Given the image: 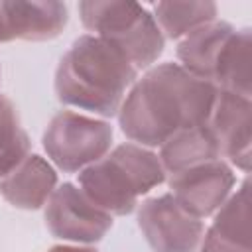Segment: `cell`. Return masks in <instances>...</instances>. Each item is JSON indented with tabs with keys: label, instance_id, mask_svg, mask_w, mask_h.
<instances>
[{
	"label": "cell",
	"instance_id": "1",
	"mask_svg": "<svg viewBox=\"0 0 252 252\" xmlns=\"http://www.w3.org/2000/svg\"><path fill=\"white\" fill-rule=\"evenodd\" d=\"M217 91L213 83L191 75L179 63L150 67L120 104V130L144 148L161 146L183 128L207 124Z\"/></svg>",
	"mask_w": 252,
	"mask_h": 252
},
{
	"label": "cell",
	"instance_id": "2",
	"mask_svg": "<svg viewBox=\"0 0 252 252\" xmlns=\"http://www.w3.org/2000/svg\"><path fill=\"white\" fill-rule=\"evenodd\" d=\"M136 79L138 69L114 45L85 33L59 59L53 89L59 102L112 118Z\"/></svg>",
	"mask_w": 252,
	"mask_h": 252
},
{
	"label": "cell",
	"instance_id": "3",
	"mask_svg": "<svg viewBox=\"0 0 252 252\" xmlns=\"http://www.w3.org/2000/svg\"><path fill=\"white\" fill-rule=\"evenodd\" d=\"M165 181L163 165L150 148L118 144L104 158L79 171L83 193L110 217L130 215L138 199Z\"/></svg>",
	"mask_w": 252,
	"mask_h": 252
},
{
	"label": "cell",
	"instance_id": "4",
	"mask_svg": "<svg viewBox=\"0 0 252 252\" xmlns=\"http://www.w3.org/2000/svg\"><path fill=\"white\" fill-rule=\"evenodd\" d=\"M79 16L91 35L114 45L138 71L152 67L163 53L165 37L154 16L136 2L85 0L79 2Z\"/></svg>",
	"mask_w": 252,
	"mask_h": 252
},
{
	"label": "cell",
	"instance_id": "5",
	"mask_svg": "<svg viewBox=\"0 0 252 252\" xmlns=\"http://www.w3.org/2000/svg\"><path fill=\"white\" fill-rule=\"evenodd\" d=\"M112 138L114 130L106 120L61 110L49 120L41 144L47 158L61 171L77 173L104 158L110 152Z\"/></svg>",
	"mask_w": 252,
	"mask_h": 252
},
{
	"label": "cell",
	"instance_id": "6",
	"mask_svg": "<svg viewBox=\"0 0 252 252\" xmlns=\"http://www.w3.org/2000/svg\"><path fill=\"white\" fill-rule=\"evenodd\" d=\"M47 230L65 242L94 244L112 228V217L96 207L79 185L65 181L43 205Z\"/></svg>",
	"mask_w": 252,
	"mask_h": 252
},
{
	"label": "cell",
	"instance_id": "7",
	"mask_svg": "<svg viewBox=\"0 0 252 252\" xmlns=\"http://www.w3.org/2000/svg\"><path fill=\"white\" fill-rule=\"evenodd\" d=\"M138 226L154 252H195L205 234L201 219L189 215L171 193L146 199L138 209Z\"/></svg>",
	"mask_w": 252,
	"mask_h": 252
},
{
	"label": "cell",
	"instance_id": "8",
	"mask_svg": "<svg viewBox=\"0 0 252 252\" xmlns=\"http://www.w3.org/2000/svg\"><path fill=\"white\" fill-rule=\"evenodd\" d=\"M175 201L193 217L205 219L215 215L230 197L236 177L232 167L219 159L203 161L165 177Z\"/></svg>",
	"mask_w": 252,
	"mask_h": 252
},
{
	"label": "cell",
	"instance_id": "9",
	"mask_svg": "<svg viewBox=\"0 0 252 252\" xmlns=\"http://www.w3.org/2000/svg\"><path fill=\"white\" fill-rule=\"evenodd\" d=\"M207 128L217 142L219 154L248 173L252 163V102L246 96L217 91Z\"/></svg>",
	"mask_w": 252,
	"mask_h": 252
},
{
	"label": "cell",
	"instance_id": "10",
	"mask_svg": "<svg viewBox=\"0 0 252 252\" xmlns=\"http://www.w3.org/2000/svg\"><path fill=\"white\" fill-rule=\"evenodd\" d=\"M67 22V4L57 0H0V43L47 41L57 37Z\"/></svg>",
	"mask_w": 252,
	"mask_h": 252
},
{
	"label": "cell",
	"instance_id": "11",
	"mask_svg": "<svg viewBox=\"0 0 252 252\" xmlns=\"http://www.w3.org/2000/svg\"><path fill=\"white\" fill-rule=\"evenodd\" d=\"M201 252H252L248 177L215 213L213 224L201 238Z\"/></svg>",
	"mask_w": 252,
	"mask_h": 252
},
{
	"label": "cell",
	"instance_id": "12",
	"mask_svg": "<svg viewBox=\"0 0 252 252\" xmlns=\"http://www.w3.org/2000/svg\"><path fill=\"white\" fill-rule=\"evenodd\" d=\"M57 187V171L53 165L37 156L30 154L18 163L6 177L0 179V195L6 203L24 211L41 209Z\"/></svg>",
	"mask_w": 252,
	"mask_h": 252
},
{
	"label": "cell",
	"instance_id": "13",
	"mask_svg": "<svg viewBox=\"0 0 252 252\" xmlns=\"http://www.w3.org/2000/svg\"><path fill=\"white\" fill-rule=\"evenodd\" d=\"M232 33H234L232 24L224 20H213L195 28L177 43L175 53L179 65L191 75L213 83L219 55Z\"/></svg>",
	"mask_w": 252,
	"mask_h": 252
},
{
	"label": "cell",
	"instance_id": "14",
	"mask_svg": "<svg viewBox=\"0 0 252 252\" xmlns=\"http://www.w3.org/2000/svg\"><path fill=\"white\" fill-rule=\"evenodd\" d=\"M213 85L219 91L234 93L240 96H252V32L250 28L234 30L226 45L222 47Z\"/></svg>",
	"mask_w": 252,
	"mask_h": 252
},
{
	"label": "cell",
	"instance_id": "15",
	"mask_svg": "<svg viewBox=\"0 0 252 252\" xmlns=\"http://www.w3.org/2000/svg\"><path fill=\"white\" fill-rule=\"evenodd\" d=\"M159 161L163 165L165 177L187 167H193L203 161L219 159V148L215 138L211 136L207 124L191 126L175 132L159 146Z\"/></svg>",
	"mask_w": 252,
	"mask_h": 252
},
{
	"label": "cell",
	"instance_id": "16",
	"mask_svg": "<svg viewBox=\"0 0 252 252\" xmlns=\"http://www.w3.org/2000/svg\"><path fill=\"white\" fill-rule=\"evenodd\" d=\"M154 20L167 39H181L195 28L217 20L215 2H158L154 4Z\"/></svg>",
	"mask_w": 252,
	"mask_h": 252
},
{
	"label": "cell",
	"instance_id": "17",
	"mask_svg": "<svg viewBox=\"0 0 252 252\" xmlns=\"http://www.w3.org/2000/svg\"><path fill=\"white\" fill-rule=\"evenodd\" d=\"M30 136L20 124L16 104L0 94V179L30 156Z\"/></svg>",
	"mask_w": 252,
	"mask_h": 252
},
{
	"label": "cell",
	"instance_id": "18",
	"mask_svg": "<svg viewBox=\"0 0 252 252\" xmlns=\"http://www.w3.org/2000/svg\"><path fill=\"white\" fill-rule=\"evenodd\" d=\"M47 252H98L94 246H81V244H57L51 246Z\"/></svg>",
	"mask_w": 252,
	"mask_h": 252
}]
</instances>
